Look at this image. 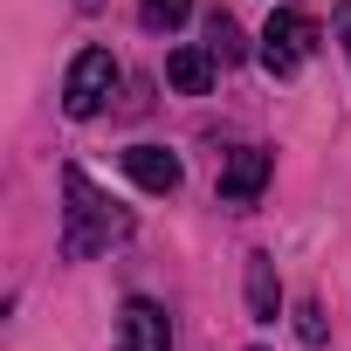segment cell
<instances>
[{
	"mask_svg": "<svg viewBox=\"0 0 351 351\" xmlns=\"http://www.w3.org/2000/svg\"><path fill=\"white\" fill-rule=\"evenodd\" d=\"M62 200H69V207H62V255H69V262H90L97 248H110V241L131 234V221L90 186V172H76V165L62 172Z\"/></svg>",
	"mask_w": 351,
	"mask_h": 351,
	"instance_id": "obj_1",
	"label": "cell"
},
{
	"mask_svg": "<svg viewBox=\"0 0 351 351\" xmlns=\"http://www.w3.org/2000/svg\"><path fill=\"white\" fill-rule=\"evenodd\" d=\"M310 49H317V21L303 8H276L269 28H262V69L269 76H289V69L310 62Z\"/></svg>",
	"mask_w": 351,
	"mask_h": 351,
	"instance_id": "obj_2",
	"label": "cell"
},
{
	"mask_svg": "<svg viewBox=\"0 0 351 351\" xmlns=\"http://www.w3.org/2000/svg\"><path fill=\"white\" fill-rule=\"evenodd\" d=\"M110 90H117V62H110V49H83V56L69 62L62 110H69V117H97V110L110 104Z\"/></svg>",
	"mask_w": 351,
	"mask_h": 351,
	"instance_id": "obj_3",
	"label": "cell"
},
{
	"mask_svg": "<svg viewBox=\"0 0 351 351\" xmlns=\"http://www.w3.org/2000/svg\"><path fill=\"white\" fill-rule=\"evenodd\" d=\"M117 351H172V317L152 296H131L117 317Z\"/></svg>",
	"mask_w": 351,
	"mask_h": 351,
	"instance_id": "obj_4",
	"label": "cell"
},
{
	"mask_svg": "<svg viewBox=\"0 0 351 351\" xmlns=\"http://www.w3.org/2000/svg\"><path fill=\"white\" fill-rule=\"evenodd\" d=\"M262 186H269V152H262V145H241V152L221 165V207H255Z\"/></svg>",
	"mask_w": 351,
	"mask_h": 351,
	"instance_id": "obj_5",
	"label": "cell"
},
{
	"mask_svg": "<svg viewBox=\"0 0 351 351\" xmlns=\"http://www.w3.org/2000/svg\"><path fill=\"white\" fill-rule=\"evenodd\" d=\"M124 172H131L145 193H180V158H172L165 145H131L124 152Z\"/></svg>",
	"mask_w": 351,
	"mask_h": 351,
	"instance_id": "obj_6",
	"label": "cell"
},
{
	"mask_svg": "<svg viewBox=\"0 0 351 351\" xmlns=\"http://www.w3.org/2000/svg\"><path fill=\"white\" fill-rule=\"evenodd\" d=\"M214 49H172V62H165V83L180 90V97H207L214 90Z\"/></svg>",
	"mask_w": 351,
	"mask_h": 351,
	"instance_id": "obj_7",
	"label": "cell"
},
{
	"mask_svg": "<svg viewBox=\"0 0 351 351\" xmlns=\"http://www.w3.org/2000/svg\"><path fill=\"white\" fill-rule=\"evenodd\" d=\"M276 310H282L276 262H269V255H248V317H255V324H276Z\"/></svg>",
	"mask_w": 351,
	"mask_h": 351,
	"instance_id": "obj_8",
	"label": "cell"
},
{
	"mask_svg": "<svg viewBox=\"0 0 351 351\" xmlns=\"http://www.w3.org/2000/svg\"><path fill=\"white\" fill-rule=\"evenodd\" d=\"M186 14H193V0H138V21H145L152 35H172Z\"/></svg>",
	"mask_w": 351,
	"mask_h": 351,
	"instance_id": "obj_9",
	"label": "cell"
},
{
	"mask_svg": "<svg viewBox=\"0 0 351 351\" xmlns=\"http://www.w3.org/2000/svg\"><path fill=\"white\" fill-rule=\"evenodd\" d=\"M207 49H214L221 62L241 56V28H234V14H207Z\"/></svg>",
	"mask_w": 351,
	"mask_h": 351,
	"instance_id": "obj_10",
	"label": "cell"
},
{
	"mask_svg": "<svg viewBox=\"0 0 351 351\" xmlns=\"http://www.w3.org/2000/svg\"><path fill=\"white\" fill-rule=\"evenodd\" d=\"M296 330H303V344H324V324H317V310H303V317H296Z\"/></svg>",
	"mask_w": 351,
	"mask_h": 351,
	"instance_id": "obj_11",
	"label": "cell"
},
{
	"mask_svg": "<svg viewBox=\"0 0 351 351\" xmlns=\"http://www.w3.org/2000/svg\"><path fill=\"white\" fill-rule=\"evenodd\" d=\"M344 49H351V14H344Z\"/></svg>",
	"mask_w": 351,
	"mask_h": 351,
	"instance_id": "obj_12",
	"label": "cell"
}]
</instances>
